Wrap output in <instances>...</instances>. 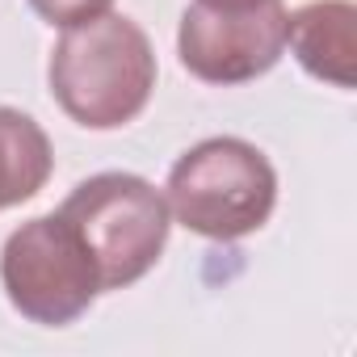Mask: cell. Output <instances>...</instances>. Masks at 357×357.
Wrapping results in <instances>:
<instances>
[{
    "label": "cell",
    "mask_w": 357,
    "mask_h": 357,
    "mask_svg": "<svg viewBox=\"0 0 357 357\" xmlns=\"http://www.w3.org/2000/svg\"><path fill=\"white\" fill-rule=\"evenodd\" d=\"M47 80L72 122L89 130H118L151 101L155 51L130 17L101 13L63 30L51 51Z\"/></svg>",
    "instance_id": "1"
},
{
    "label": "cell",
    "mask_w": 357,
    "mask_h": 357,
    "mask_svg": "<svg viewBox=\"0 0 357 357\" xmlns=\"http://www.w3.org/2000/svg\"><path fill=\"white\" fill-rule=\"evenodd\" d=\"M164 202L168 215L194 236L231 244L269 223L278 206V172L248 139H202L172 164Z\"/></svg>",
    "instance_id": "2"
},
{
    "label": "cell",
    "mask_w": 357,
    "mask_h": 357,
    "mask_svg": "<svg viewBox=\"0 0 357 357\" xmlns=\"http://www.w3.org/2000/svg\"><path fill=\"white\" fill-rule=\"evenodd\" d=\"M59 215L89 244L101 273V290H122L139 282L160 261L172 227L164 194L135 172L89 176L63 198Z\"/></svg>",
    "instance_id": "3"
},
{
    "label": "cell",
    "mask_w": 357,
    "mask_h": 357,
    "mask_svg": "<svg viewBox=\"0 0 357 357\" xmlns=\"http://www.w3.org/2000/svg\"><path fill=\"white\" fill-rule=\"evenodd\" d=\"M0 286H5L13 311H22L30 324L63 328L97 303L101 273L76 227L59 211H51L22 223L5 240Z\"/></svg>",
    "instance_id": "4"
},
{
    "label": "cell",
    "mask_w": 357,
    "mask_h": 357,
    "mask_svg": "<svg viewBox=\"0 0 357 357\" xmlns=\"http://www.w3.org/2000/svg\"><path fill=\"white\" fill-rule=\"evenodd\" d=\"M286 51V5L282 0H257L240 9L194 5L181 13L176 30V55L185 72L206 84H244L265 76Z\"/></svg>",
    "instance_id": "5"
},
{
    "label": "cell",
    "mask_w": 357,
    "mask_h": 357,
    "mask_svg": "<svg viewBox=\"0 0 357 357\" xmlns=\"http://www.w3.org/2000/svg\"><path fill=\"white\" fill-rule=\"evenodd\" d=\"M357 9L353 0H311L286 13V47L303 63L307 76L353 89L357 80Z\"/></svg>",
    "instance_id": "6"
},
{
    "label": "cell",
    "mask_w": 357,
    "mask_h": 357,
    "mask_svg": "<svg viewBox=\"0 0 357 357\" xmlns=\"http://www.w3.org/2000/svg\"><path fill=\"white\" fill-rule=\"evenodd\" d=\"M55 168V151L47 130L13 109L0 105V211H9L17 202H30Z\"/></svg>",
    "instance_id": "7"
},
{
    "label": "cell",
    "mask_w": 357,
    "mask_h": 357,
    "mask_svg": "<svg viewBox=\"0 0 357 357\" xmlns=\"http://www.w3.org/2000/svg\"><path fill=\"white\" fill-rule=\"evenodd\" d=\"M109 5H114V0H30V9L47 26H59V30L80 26L89 17H101V13H109Z\"/></svg>",
    "instance_id": "8"
},
{
    "label": "cell",
    "mask_w": 357,
    "mask_h": 357,
    "mask_svg": "<svg viewBox=\"0 0 357 357\" xmlns=\"http://www.w3.org/2000/svg\"><path fill=\"white\" fill-rule=\"evenodd\" d=\"M202 5H219V9H240V5H257V0H202Z\"/></svg>",
    "instance_id": "9"
}]
</instances>
